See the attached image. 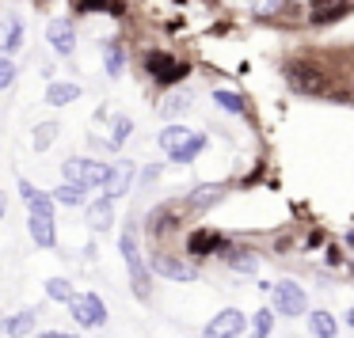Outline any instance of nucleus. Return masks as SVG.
Returning <instances> with one entry per match:
<instances>
[{"instance_id":"obj_1","label":"nucleus","mask_w":354,"mask_h":338,"mask_svg":"<svg viewBox=\"0 0 354 338\" xmlns=\"http://www.w3.org/2000/svg\"><path fill=\"white\" fill-rule=\"evenodd\" d=\"M69 315H73V323H80V327L100 330L103 323H107V304H103L95 292H80V297L69 300Z\"/></svg>"},{"instance_id":"obj_2","label":"nucleus","mask_w":354,"mask_h":338,"mask_svg":"<svg viewBox=\"0 0 354 338\" xmlns=\"http://www.w3.org/2000/svg\"><path fill=\"white\" fill-rule=\"evenodd\" d=\"M308 312V297L293 277L274 285V315H286V319H297V315Z\"/></svg>"},{"instance_id":"obj_3","label":"nucleus","mask_w":354,"mask_h":338,"mask_svg":"<svg viewBox=\"0 0 354 338\" xmlns=\"http://www.w3.org/2000/svg\"><path fill=\"white\" fill-rule=\"evenodd\" d=\"M107 175L111 168L107 163H95V160H80V156H73V160H65V183H77V186H107Z\"/></svg>"},{"instance_id":"obj_4","label":"nucleus","mask_w":354,"mask_h":338,"mask_svg":"<svg viewBox=\"0 0 354 338\" xmlns=\"http://www.w3.org/2000/svg\"><path fill=\"white\" fill-rule=\"evenodd\" d=\"M286 80H290L293 92H305V95H324L328 92V72L316 69V65H290L286 69Z\"/></svg>"},{"instance_id":"obj_5","label":"nucleus","mask_w":354,"mask_h":338,"mask_svg":"<svg viewBox=\"0 0 354 338\" xmlns=\"http://www.w3.org/2000/svg\"><path fill=\"white\" fill-rule=\"evenodd\" d=\"M248 330V315L240 308H221L214 319L206 323V335L202 338H240Z\"/></svg>"},{"instance_id":"obj_6","label":"nucleus","mask_w":354,"mask_h":338,"mask_svg":"<svg viewBox=\"0 0 354 338\" xmlns=\"http://www.w3.org/2000/svg\"><path fill=\"white\" fill-rule=\"evenodd\" d=\"M149 270H153V274H160V277H171V281H194V277H198V270H194L191 262L176 259V255H164V251L153 255Z\"/></svg>"},{"instance_id":"obj_7","label":"nucleus","mask_w":354,"mask_h":338,"mask_svg":"<svg viewBox=\"0 0 354 338\" xmlns=\"http://www.w3.org/2000/svg\"><path fill=\"white\" fill-rule=\"evenodd\" d=\"M145 69L153 72V77L160 80V84H176V80H183V77H187L183 65H176V61H171V54H160V50L145 54Z\"/></svg>"},{"instance_id":"obj_8","label":"nucleus","mask_w":354,"mask_h":338,"mask_svg":"<svg viewBox=\"0 0 354 338\" xmlns=\"http://www.w3.org/2000/svg\"><path fill=\"white\" fill-rule=\"evenodd\" d=\"M46 39H50V46H54L57 54H73V46H77V31H73L69 19H50Z\"/></svg>"},{"instance_id":"obj_9","label":"nucleus","mask_w":354,"mask_h":338,"mask_svg":"<svg viewBox=\"0 0 354 338\" xmlns=\"http://www.w3.org/2000/svg\"><path fill=\"white\" fill-rule=\"evenodd\" d=\"M130 183H133V163H130V160L111 163V175H107V198H111V201L122 198V194L130 190Z\"/></svg>"},{"instance_id":"obj_10","label":"nucleus","mask_w":354,"mask_h":338,"mask_svg":"<svg viewBox=\"0 0 354 338\" xmlns=\"http://www.w3.org/2000/svg\"><path fill=\"white\" fill-rule=\"evenodd\" d=\"M221 251V236H217L214 228H198L191 232V239H187V255H194V259H206V255Z\"/></svg>"},{"instance_id":"obj_11","label":"nucleus","mask_w":354,"mask_h":338,"mask_svg":"<svg viewBox=\"0 0 354 338\" xmlns=\"http://www.w3.org/2000/svg\"><path fill=\"white\" fill-rule=\"evenodd\" d=\"M19 194H24V201L31 206V217H54V194L35 190L27 179H19Z\"/></svg>"},{"instance_id":"obj_12","label":"nucleus","mask_w":354,"mask_h":338,"mask_svg":"<svg viewBox=\"0 0 354 338\" xmlns=\"http://www.w3.org/2000/svg\"><path fill=\"white\" fill-rule=\"evenodd\" d=\"M27 228H31V239H35L39 247H46V251H54V247H57L54 217H31V221H27Z\"/></svg>"},{"instance_id":"obj_13","label":"nucleus","mask_w":354,"mask_h":338,"mask_svg":"<svg viewBox=\"0 0 354 338\" xmlns=\"http://www.w3.org/2000/svg\"><path fill=\"white\" fill-rule=\"evenodd\" d=\"M225 262H229L232 274H255L259 270V259L248 247H225Z\"/></svg>"},{"instance_id":"obj_14","label":"nucleus","mask_w":354,"mask_h":338,"mask_svg":"<svg viewBox=\"0 0 354 338\" xmlns=\"http://www.w3.org/2000/svg\"><path fill=\"white\" fill-rule=\"evenodd\" d=\"M35 323H39V315H35L31 308H24V312H16V315L4 319V335L8 338H27V335H35Z\"/></svg>"},{"instance_id":"obj_15","label":"nucleus","mask_w":354,"mask_h":338,"mask_svg":"<svg viewBox=\"0 0 354 338\" xmlns=\"http://www.w3.org/2000/svg\"><path fill=\"white\" fill-rule=\"evenodd\" d=\"M88 224H92L95 232H107L111 224H115V206H111V198H100L88 206Z\"/></svg>"},{"instance_id":"obj_16","label":"nucleus","mask_w":354,"mask_h":338,"mask_svg":"<svg viewBox=\"0 0 354 338\" xmlns=\"http://www.w3.org/2000/svg\"><path fill=\"white\" fill-rule=\"evenodd\" d=\"M191 137H194V133H191V130H183V126H168V130L160 133V148L176 156V152H183V148L191 145Z\"/></svg>"},{"instance_id":"obj_17","label":"nucleus","mask_w":354,"mask_h":338,"mask_svg":"<svg viewBox=\"0 0 354 338\" xmlns=\"http://www.w3.org/2000/svg\"><path fill=\"white\" fill-rule=\"evenodd\" d=\"M308 330H313V338H335V330H339V323H335V315L331 312H308Z\"/></svg>"},{"instance_id":"obj_18","label":"nucleus","mask_w":354,"mask_h":338,"mask_svg":"<svg viewBox=\"0 0 354 338\" xmlns=\"http://www.w3.org/2000/svg\"><path fill=\"white\" fill-rule=\"evenodd\" d=\"M130 285H133V297H138V300H149V297H153V277H149V266L130 262Z\"/></svg>"},{"instance_id":"obj_19","label":"nucleus","mask_w":354,"mask_h":338,"mask_svg":"<svg viewBox=\"0 0 354 338\" xmlns=\"http://www.w3.org/2000/svg\"><path fill=\"white\" fill-rule=\"evenodd\" d=\"M24 46V23L19 19H0V50H19Z\"/></svg>"},{"instance_id":"obj_20","label":"nucleus","mask_w":354,"mask_h":338,"mask_svg":"<svg viewBox=\"0 0 354 338\" xmlns=\"http://www.w3.org/2000/svg\"><path fill=\"white\" fill-rule=\"evenodd\" d=\"M270 330H274V308H259L252 315V330L244 338H270Z\"/></svg>"},{"instance_id":"obj_21","label":"nucleus","mask_w":354,"mask_h":338,"mask_svg":"<svg viewBox=\"0 0 354 338\" xmlns=\"http://www.w3.org/2000/svg\"><path fill=\"white\" fill-rule=\"evenodd\" d=\"M77 99H80L77 84H50V92H46V103H54V107H69Z\"/></svg>"},{"instance_id":"obj_22","label":"nucleus","mask_w":354,"mask_h":338,"mask_svg":"<svg viewBox=\"0 0 354 338\" xmlns=\"http://www.w3.org/2000/svg\"><path fill=\"white\" fill-rule=\"evenodd\" d=\"M214 201H221V186L209 183V186H198V190L187 198V206H191V209H209Z\"/></svg>"},{"instance_id":"obj_23","label":"nucleus","mask_w":354,"mask_h":338,"mask_svg":"<svg viewBox=\"0 0 354 338\" xmlns=\"http://www.w3.org/2000/svg\"><path fill=\"white\" fill-rule=\"evenodd\" d=\"M335 16H343V4L339 0H313V23H328Z\"/></svg>"},{"instance_id":"obj_24","label":"nucleus","mask_w":354,"mask_h":338,"mask_svg":"<svg viewBox=\"0 0 354 338\" xmlns=\"http://www.w3.org/2000/svg\"><path fill=\"white\" fill-rule=\"evenodd\" d=\"M122 46L118 42H103V65H107V72L111 77H122Z\"/></svg>"},{"instance_id":"obj_25","label":"nucleus","mask_w":354,"mask_h":338,"mask_svg":"<svg viewBox=\"0 0 354 338\" xmlns=\"http://www.w3.org/2000/svg\"><path fill=\"white\" fill-rule=\"evenodd\" d=\"M46 297H50V300H62V304H69L77 292H73V285L65 281V277H50V281H46Z\"/></svg>"},{"instance_id":"obj_26","label":"nucleus","mask_w":354,"mask_h":338,"mask_svg":"<svg viewBox=\"0 0 354 338\" xmlns=\"http://www.w3.org/2000/svg\"><path fill=\"white\" fill-rule=\"evenodd\" d=\"M187 110H191V95H187V92H176V95H171V99L160 107V115H164V118H179V115H187Z\"/></svg>"},{"instance_id":"obj_27","label":"nucleus","mask_w":354,"mask_h":338,"mask_svg":"<svg viewBox=\"0 0 354 338\" xmlns=\"http://www.w3.org/2000/svg\"><path fill=\"white\" fill-rule=\"evenodd\" d=\"M54 201H62V206H80V201H84V186H77V183L57 186V190H54Z\"/></svg>"},{"instance_id":"obj_28","label":"nucleus","mask_w":354,"mask_h":338,"mask_svg":"<svg viewBox=\"0 0 354 338\" xmlns=\"http://www.w3.org/2000/svg\"><path fill=\"white\" fill-rule=\"evenodd\" d=\"M111 130H115V133H111V148H122L126 137H130V130H133V122L126 115H118L115 122H111Z\"/></svg>"},{"instance_id":"obj_29","label":"nucleus","mask_w":354,"mask_h":338,"mask_svg":"<svg viewBox=\"0 0 354 338\" xmlns=\"http://www.w3.org/2000/svg\"><path fill=\"white\" fill-rule=\"evenodd\" d=\"M168 221L176 224V209H171V206H160L153 217H149V232H164V228H168Z\"/></svg>"},{"instance_id":"obj_30","label":"nucleus","mask_w":354,"mask_h":338,"mask_svg":"<svg viewBox=\"0 0 354 338\" xmlns=\"http://www.w3.org/2000/svg\"><path fill=\"white\" fill-rule=\"evenodd\" d=\"M54 137H57V122H42L39 130H35V148L46 152V145H54Z\"/></svg>"},{"instance_id":"obj_31","label":"nucleus","mask_w":354,"mask_h":338,"mask_svg":"<svg viewBox=\"0 0 354 338\" xmlns=\"http://www.w3.org/2000/svg\"><path fill=\"white\" fill-rule=\"evenodd\" d=\"M118 247H122V259H126V266H130V262H141L138 259V239H133V232H122V239H118Z\"/></svg>"},{"instance_id":"obj_32","label":"nucleus","mask_w":354,"mask_h":338,"mask_svg":"<svg viewBox=\"0 0 354 338\" xmlns=\"http://www.w3.org/2000/svg\"><path fill=\"white\" fill-rule=\"evenodd\" d=\"M202 145H206V137H202V133H194V137H191V145H187L183 152H176L171 160H176V163H187V160H194V156L202 152Z\"/></svg>"},{"instance_id":"obj_33","label":"nucleus","mask_w":354,"mask_h":338,"mask_svg":"<svg viewBox=\"0 0 354 338\" xmlns=\"http://www.w3.org/2000/svg\"><path fill=\"white\" fill-rule=\"evenodd\" d=\"M214 99L221 103V110H232V115H240V110H244V99H240L236 92H217Z\"/></svg>"},{"instance_id":"obj_34","label":"nucleus","mask_w":354,"mask_h":338,"mask_svg":"<svg viewBox=\"0 0 354 338\" xmlns=\"http://www.w3.org/2000/svg\"><path fill=\"white\" fill-rule=\"evenodd\" d=\"M12 80H16V65H12L8 57H0V88H8Z\"/></svg>"},{"instance_id":"obj_35","label":"nucleus","mask_w":354,"mask_h":338,"mask_svg":"<svg viewBox=\"0 0 354 338\" xmlns=\"http://www.w3.org/2000/svg\"><path fill=\"white\" fill-rule=\"evenodd\" d=\"M80 12H111V0H77Z\"/></svg>"},{"instance_id":"obj_36","label":"nucleus","mask_w":354,"mask_h":338,"mask_svg":"<svg viewBox=\"0 0 354 338\" xmlns=\"http://www.w3.org/2000/svg\"><path fill=\"white\" fill-rule=\"evenodd\" d=\"M39 338H77V335H65V330H42Z\"/></svg>"},{"instance_id":"obj_37","label":"nucleus","mask_w":354,"mask_h":338,"mask_svg":"<svg viewBox=\"0 0 354 338\" xmlns=\"http://www.w3.org/2000/svg\"><path fill=\"white\" fill-rule=\"evenodd\" d=\"M346 327L354 330V308H351V312H346Z\"/></svg>"},{"instance_id":"obj_38","label":"nucleus","mask_w":354,"mask_h":338,"mask_svg":"<svg viewBox=\"0 0 354 338\" xmlns=\"http://www.w3.org/2000/svg\"><path fill=\"white\" fill-rule=\"evenodd\" d=\"M4 209H8V201H4V194H0V217H4Z\"/></svg>"},{"instance_id":"obj_39","label":"nucleus","mask_w":354,"mask_h":338,"mask_svg":"<svg viewBox=\"0 0 354 338\" xmlns=\"http://www.w3.org/2000/svg\"><path fill=\"white\" fill-rule=\"evenodd\" d=\"M274 4H282V0H274Z\"/></svg>"},{"instance_id":"obj_40","label":"nucleus","mask_w":354,"mask_h":338,"mask_svg":"<svg viewBox=\"0 0 354 338\" xmlns=\"http://www.w3.org/2000/svg\"><path fill=\"white\" fill-rule=\"evenodd\" d=\"M0 327H4V319H0Z\"/></svg>"},{"instance_id":"obj_41","label":"nucleus","mask_w":354,"mask_h":338,"mask_svg":"<svg viewBox=\"0 0 354 338\" xmlns=\"http://www.w3.org/2000/svg\"><path fill=\"white\" fill-rule=\"evenodd\" d=\"M35 338H39V335H35Z\"/></svg>"}]
</instances>
